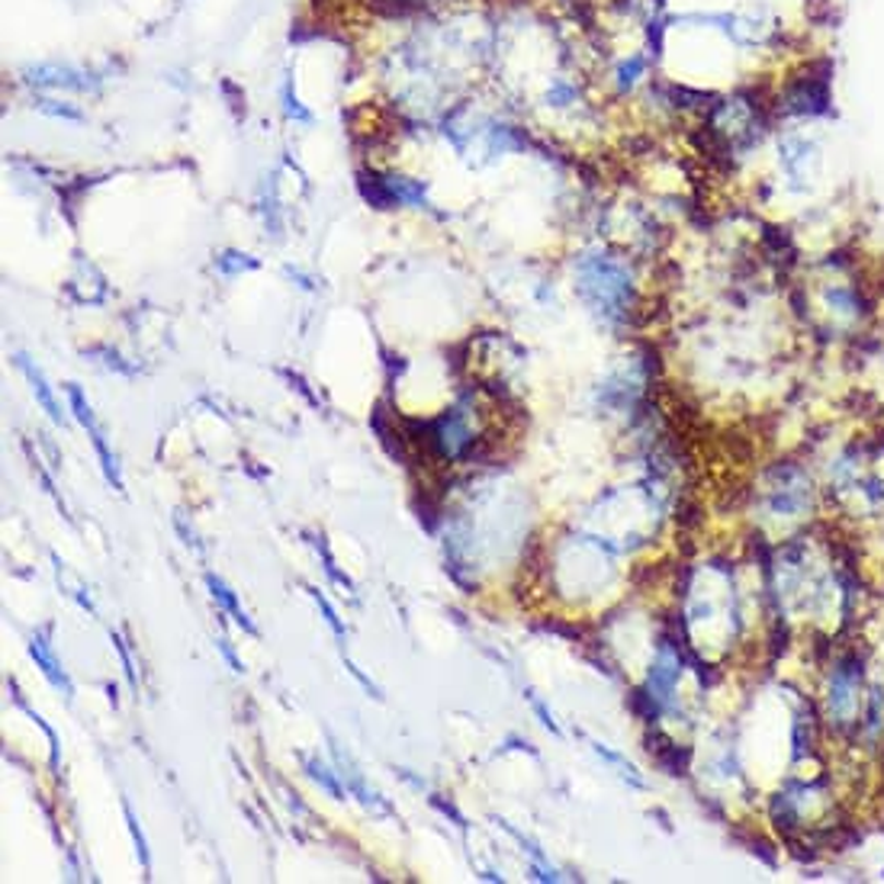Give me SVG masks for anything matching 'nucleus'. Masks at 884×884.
<instances>
[{
	"label": "nucleus",
	"instance_id": "obj_12",
	"mask_svg": "<svg viewBox=\"0 0 884 884\" xmlns=\"http://www.w3.org/2000/svg\"><path fill=\"white\" fill-rule=\"evenodd\" d=\"M258 260H252L248 255H235V252H229V255H222L219 258V270L222 274H239V270H252Z\"/></svg>",
	"mask_w": 884,
	"mask_h": 884
},
{
	"label": "nucleus",
	"instance_id": "obj_4",
	"mask_svg": "<svg viewBox=\"0 0 884 884\" xmlns=\"http://www.w3.org/2000/svg\"><path fill=\"white\" fill-rule=\"evenodd\" d=\"M862 673L856 670V663H839L833 670L830 688H827V711H830V724L836 728H849L859 718V701H862Z\"/></svg>",
	"mask_w": 884,
	"mask_h": 884
},
{
	"label": "nucleus",
	"instance_id": "obj_17",
	"mask_svg": "<svg viewBox=\"0 0 884 884\" xmlns=\"http://www.w3.org/2000/svg\"><path fill=\"white\" fill-rule=\"evenodd\" d=\"M219 647H222V653H225V660L232 663V670H235V673H242V663L235 660V653H232V647H229V640H222Z\"/></svg>",
	"mask_w": 884,
	"mask_h": 884
},
{
	"label": "nucleus",
	"instance_id": "obj_8",
	"mask_svg": "<svg viewBox=\"0 0 884 884\" xmlns=\"http://www.w3.org/2000/svg\"><path fill=\"white\" fill-rule=\"evenodd\" d=\"M30 653H33V660L43 666V673L49 676V682H53L55 688H61L68 698L74 695V688H71V678L65 676V670L58 666V660L53 656V650H49V640L43 637V633H33V640H30Z\"/></svg>",
	"mask_w": 884,
	"mask_h": 884
},
{
	"label": "nucleus",
	"instance_id": "obj_15",
	"mask_svg": "<svg viewBox=\"0 0 884 884\" xmlns=\"http://www.w3.org/2000/svg\"><path fill=\"white\" fill-rule=\"evenodd\" d=\"M313 598H315V605L322 608V615H325V621H328V627H332V630H335L338 637H345V627H341V621H338L335 608H332V605H328V602H325V598H322V595H318L315 589H313Z\"/></svg>",
	"mask_w": 884,
	"mask_h": 884
},
{
	"label": "nucleus",
	"instance_id": "obj_1",
	"mask_svg": "<svg viewBox=\"0 0 884 884\" xmlns=\"http://www.w3.org/2000/svg\"><path fill=\"white\" fill-rule=\"evenodd\" d=\"M575 293L605 322H625L637 303L630 267L608 252H589L575 260Z\"/></svg>",
	"mask_w": 884,
	"mask_h": 884
},
{
	"label": "nucleus",
	"instance_id": "obj_6",
	"mask_svg": "<svg viewBox=\"0 0 884 884\" xmlns=\"http://www.w3.org/2000/svg\"><path fill=\"white\" fill-rule=\"evenodd\" d=\"M68 396H71V409H74L78 421H81V424L91 431V438H94V447H97V454H101V464H104L106 479L113 482V489H119V492H123V476H119V467H116V457H113V454H109V447H106L104 431L97 428L91 406L84 403V396H81V389H78V386H68Z\"/></svg>",
	"mask_w": 884,
	"mask_h": 884
},
{
	"label": "nucleus",
	"instance_id": "obj_11",
	"mask_svg": "<svg viewBox=\"0 0 884 884\" xmlns=\"http://www.w3.org/2000/svg\"><path fill=\"white\" fill-rule=\"evenodd\" d=\"M592 749H595V753H598V756H602V759H605L608 766H615V769H618V776H621L625 781H630L633 788H643V784H647V781H643V776H640V772L633 769V763H627L621 753L608 749L605 743H592Z\"/></svg>",
	"mask_w": 884,
	"mask_h": 884
},
{
	"label": "nucleus",
	"instance_id": "obj_16",
	"mask_svg": "<svg viewBox=\"0 0 884 884\" xmlns=\"http://www.w3.org/2000/svg\"><path fill=\"white\" fill-rule=\"evenodd\" d=\"M531 705H534V711L540 714V721H544V728H550V730H554V733H560V728H557V721H554V714H550V711L544 708V701H540V698H534V695H531Z\"/></svg>",
	"mask_w": 884,
	"mask_h": 884
},
{
	"label": "nucleus",
	"instance_id": "obj_7",
	"mask_svg": "<svg viewBox=\"0 0 884 884\" xmlns=\"http://www.w3.org/2000/svg\"><path fill=\"white\" fill-rule=\"evenodd\" d=\"M650 65H653V55L647 53H630L621 58L612 71V81L618 88V94H630L643 84V78L650 74Z\"/></svg>",
	"mask_w": 884,
	"mask_h": 884
},
{
	"label": "nucleus",
	"instance_id": "obj_14",
	"mask_svg": "<svg viewBox=\"0 0 884 884\" xmlns=\"http://www.w3.org/2000/svg\"><path fill=\"white\" fill-rule=\"evenodd\" d=\"M126 817H129V830H132V839H136V846H139L142 865L149 869V849H146V836H142V830H139V824H136V814H132V807H129V804H126Z\"/></svg>",
	"mask_w": 884,
	"mask_h": 884
},
{
	"label": "nucleus",
	"instance_id": "obj_13",
	"mask_svg": "<svg viewBox=\"0 0 884 884\" xmlns=\"http://www.w3.org/2000/svg\"><path fill=\"white\" fill-rule=\"evenodd\" d=\"M306 769H310V776H313L315 781H322V784H325V788H328V791H332L335 798H345V791L338 788V781L328 776V769H325L322 763H306Z\"/></svg>",
	"mask_w": 884,
	"mask_h": 884
},
{
	"label": "nucleus",
	"instance_id": "obj_3",
	"mask_svg": "<svg viewBox=\"0 0 884 884\" xmlns=\"http://www.w3.org/2000/svg\"><path fill=\"white\" fill-rule=\"evenodd\" d=\"M769 146L779 167V184L788 194L804 197L821 184L827 149L817 132V123H776Z\"/></svg>",
	"mask_w": 884,
	"mask_h": 884
},
{
	"label": "nucleus",
	"instance_id": "obj_5",
	"mask_svg": "<svg viewBox=\"0 0 884 884\" xmlns=\"http://www.w3.org/2000/svg\"><path fill=\"white\" fill-rule=\"evenodd\" d=\"M821 306L836 325H859L869 315V296L862 287L846 280L842 274L836 280H827L821 290Z\"/></svg>",
	"mask_w": 884,
	"mask_h": 884
},
{
	"label": "nucleus",
	"instance_id": "obj_2",
	"mask_svg": "<svg viewBox=\"0 0 884 884\" xmlns=\"http://www.w3.org/2000/svg\"><path fill=\"white\" fill-rule=\"evenodd\" d=\"M772 94L776 123H824L833 116V71L827 61H798L784 68Z\"/></svg>",
	"mask_w": 884,
	"mask_h": 884
},
{
	"label": "nucleus",
	"instance_id": "obj_9",
	"mask_svg": "<svg viewBox=\"0 0 884 884\" xmlns=\"http://www.w3.org/2000/svg\"><path fill=\"white\" fill-rule=\"evenodd\" d=\"M16 364H20V370L26 373V380L33 383V393H36V399L43 403V409L49 412V418H53L55 424H65V412L58 409V403H55V396H53V393H49V386H46V376H43V373H39L36 367L30 364V358H23V354L16 358Z\"/></svg>",
	"mask_w": 884,
	"mask_h": 884
},
{
	"label": "nucleus",
	"instance_id": "obj_10",
	"mask_svg": "<svg viewBox=\"0 0 884 884\" xmlns=\"http://www.w3.org/2000/svg\"><path fill=\"white\" fill-rule=\"evenodd\" d=\"M207 585H209V592H212V598H216V602H219V605H222V608H225L229 615H232V621H235V625H242L245 630H248V633H258V627L252 625V621H248V615L242 612V605H239L235 592H232V589H229V585H225L222 579H216V575L209 572Z\"/></svg>",
	"mask_w": 884,
	"mask_h": 884
}]
</instances>
